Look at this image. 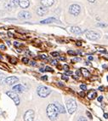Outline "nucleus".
<instances>
[{
	"label": "nucleus",
	"instance_id": "obj_50",
	"mask_svg": "<svg viewBox=\"0 0 108 121\" xmlns=\"http://www.w3.org/2000/svg\"><path fill=\"white\" fill-rule=\"evenodd\" d=\"M0 58H1V56H0Z\"/></svg>",
	"mask_w": 108,
	"mask_h": 121
},
{
	"label": "nucleus",
	"instance_id": "obj_44",
	"mask_svg": "<svg viewBox=\"0 0 108 121\" xmlns=\"http://www.w3.org/2000/svg\"><path fill=\"white\" fill-rule=\"evenodd\" d=\"M98 26H105L106 25L105 24H98Z\"/></svg>",
	"mask_w": 108,
	"mask_h": 121
},
{
	"label": "nucleus",
	"instance_id": "obj_33",
	"mask_svg": "<svg viewBox=\"0 0 108 121\" xmlns=\"http://www.w3.org/2000/svg\"><path fill=\"white\" fill-rule=\"evenodd\" d=\"M42 79H43V80H47L48 79V77H47V76H43V78H42Z\"/></svg>",
	"mask_w": 108,
	"mask_h": 121
},
{
	"label": "nucleus",
	"instance_id": "obj_5",
	"mask_svg": "<svg viewBox=\"0 0 108 121\" xmlns=\"http://www.w3.org/2000/svg\"><path fill=\"white\" fill-rule=\"evenodd\" d=\"M80 10H81V9H80V6L78 4H72L70 6V9H69L70 13H71V15H75V16L79 15Z\"/></svg>",
	"mask_w": 108,
	"mask_h": 121
},
{
	"label": "nucleus",
	"instance_id": "obj_32",
	"mask_svg": "<svg viewBox=\"0 0 108 121\" xmlns=\"http://www.w3.org/2000/svg\"><path fill=\"white\" fill-rule=\"evenodd\" d=\"M102 99H103V96H100V97H98V102H101Z\"/></svg>",
	"mask_w": 108,
	"mask_h": 121
},
{
	"label": "nucleus",
	"instance_id": "obj_11",
	"mask_svg": "<svg viewBox=\"0 0 108 121\" xmlns=\"http://www.w3.org/2000/svg\"><path fill=\"white\" fill-rule=\"evenodd\" d=\"M29 4H30L29 0H19V5L22 9H26L29 6Z\"/></svg>",
	"mask_w": 108,
	"mask_h": 121
},
{
	"label": "nucleus",
	"instance_id": "obj_25",
	"mask_svg": "<svg viewBox=\"0 0 108 121\" xmlns=\"http://www.w3.org/2000/svg\"><path fill=\"white\" fill-rule=\"evenodd\" d=\"M78 121H87V119H85L84 117H80L79 119H78Z\"/></svg>",
	"mask_w": 108,
	"mask_h": 121
},
{
	"label": "nucleus",
	"instance_id": "obj_8",
	"mask_svg": "<svg viewBox=\"0 0 108 121\" xmlns=\"http://www.w3.org/2000/svg\"><path fill=\"white\" fill-rule=\"evenodd\" d=\"M18 81H19L18 78L14 77V76L9 77V78H7L6 79H5V83H6L7 84H9V85H13V84H15V83H17Z\"/></svg>",
	"mask_w": 108,
	"mask_h": 121
},
{
	"label": "nucleus",
	"instance_id": "obj_12",
	"mask_svg": "<svg viewBox=\"0 0 108 121\" xmlns=\"http://www.w3.org/2000/svg\"><path fill=\"white\" fill-rule=\"evenodd\" d=\"M13 91L14 92H16V93H22L24 91V87L21 84H17L13 87Z\"/></svg>",
	"mask_w": 108,
	"mask_h": 121
},
{
	"label": "nucleus",
	"instance_id": "obj_26",
	"mask_svg": "<svg viewBox=\"0 0 108 121\" xmlns=\"http://www.w3.org/2000/svg\"><path fill=\"white\" fill-rule=\"evenodd\" d=\"M22 61H23L24 63H28L29 60L27 58H23V59H22Z\"/></svg>",
	"mask_w": 108,
	"mask_h": 121
},
{
	"label": "nucleus",
	"instance_id": "obj_23",
	"mask_svg": "<svg viewBox=\"0 0 108 121\" xmlns=\"http://www.w3.org/2000/svg\"><path fill=\"white\" fill-rule=\"evenodd\" d=\"M69 55H71V56H75L76 53L74 51H72V50H68V52H67Z\"/></svg>",
	"mask_w": 108,
	"mask_h": 121
},
{
	"label": "nucleus",
	"instance_id": "obj_21",
	"mask_svg": "<svg viewBox=\"0 0 108 121\" xmlns=\"http://www.w3.org/2000/svg\"><path fill=\"white\" fill-rule=\"evenodd\" d=\"M80 88H81V90H83V91H86L87 90V85L86 84H81V85H80Z\"/></svg>",
	"mask_w": 108,
	"mask_h": 121
},
{
	"label": "nucleus",
	"instance_id": "obj_31",
	"mask_svg": "<svg viewBox=\"0 0 108 121\" xmlns=\"http://www.w3.org/2000/svg\"><path fill=\"white\" fill-rule=\"evenodd\" d=\"M52 64H53V65H56V64H57V61H56V60H52Z\"/></svg>",
	"mask_w": 108,
	"mask_h": 121
},
{
	"label": "nucleus",
	"instance_id": "obj_39",
	"mask_svg": "<svg viewBox=\"0 0 108 121\" xmlns=\"http://www.w3.org/2000/svg\"><path fill=\"white\" fill-rule=\"evenodd\" d=\"M31 65H33V66H35V65H36V63H35V61H31Z\"/></svg>",
	"mask_w": 108,
	"mask_h": 121
},
{
	"label": "nucleus",
	"instance_id": "obj_20",
	"mask_svg": "<svg viewBox=\"0 0 108 121\" xmlns=\"http://www.w3.org/2000/svg\"><path fill=\"white\" fill-rule=\"evenodd\" d=\"M5 81V78H4V75L3 73H0V84H4V82Z\"/></svg>",
	"mask_w": 108,
	"mask_h": 121
},
{
	"label": "nucleus",
	"instance_id": "obj_48",
	"mask_svg": "<svg viewBox=\"0 0 108 121\" xmlns=\"http://www.w3.org/2000/svg\"><path fill=\"white\" fill-rule=\"evenodd\" d=\"M107 80H108V76H107Z\"/></svg>",
	"mask_w": 108,
	"mask_h": 121
},
{
	"label": "nucleus",
	"instance_id": "obj_46",
	"mask_svg": "<svg viewBox=\"0 0 108 121\" xmlns=\"http://www.w3.org/2000/svg\"><path fill=\"white\" fill-rule=\"evenodd\" d=\"M60 59H61V60H66V59L64 58V57H61V58H60Z\"/></svg>",
	"mask_w": 108,
	"mask_h": 121
},
{
	"label": "nucleus",
	"instance_id": "obj_19",
	"mask_svg": "<svg viewBox=\"0 0 108 121\" xmlns=\"http://www.w3.org/2000/svg\"><path fill=\"white\" fill-rule=\"evenodd\" d=\"M81 72H82V73L83 74V76H85V77H89V75H90V73L87 69H85V68H82Z\"/></svg>",
	"mask_w": 108,
	"mask_h": 121
},
{
	"label": "nucleus",
	"instance_id": "obj_24",
	"mask_svg": "<svg viewBox=\"0 0 108 121\" xmlns=\"http://www.w3.org/2000/svg\"><path fill=\"white\" fill-rule=\"evenodd\" d=\"M45 71H48V72H53V69H52L51 67H46Z\"/></svg>",
	"mask_w": 108,
	"mask_h": 121
},
{
	"label": "nucleus",
	"instance_id": "obj_13",
	"mask_svg": "<svg viewBox=\"0 0 108 121\" xmlns=\"http://www.w3.org/2000/svg\"><path fill=\"white\" fill-rule=\"evenodd\" d=\"M41 4L43 7H50L54 4V0H41Z\"/></svg>",
	"mask_w": 108,
	"mask_h": 121
},
{
	"label": "nucleus",
	"instance_id": "obj_14",
	"mask_svg": "<svg viewBox=\"0 0 108 121\" xmlns=\"http://www.w3.org/2000/svg\"><path fill=\"white\" fill-rule=\"evenodd\" d=\"M70 32L72 33H75V34H80V33H82V30H81L79 27H78V26H71V27L70 28Z\"/></svg>",
	"mask_w": 108,
	"mask_h": 121
},
{
	"label": "nucleus",
	"instance_id": "obj_1",
	"mask_svg": "<svg viewBox=\"0 0 108 121\" xmlns=\"http://www.w3.org/2000/svg\"><path fill=\"white\" fill-rule=\"evenodd\" d=\"M59 111L54 104H50L47 108V115L50 120L54 121L58 118Z\"/></svg>",
	"mask_w": 108,
	"mask_h": 121
},
{
	"label": "nucleus",
	"instance_id": "obj_34",
	"mask_svg": "<svg viewBox=\"0 0 108 121\" xmlns=\"http://www.w3.org/2000/svg\"><path fill=\"white\" fill-rule=\"evenodd\" d=\"M40 57H41V58H43V59H45L47 56H46L45 55H41V56H40Z\"/></svg>",
	"mask_w": 108,
	"mask_h": 121
},
{
	"label": "nucleus",
	"instance_id": "obj_18",
	"mask_svg": "<svg viewBox=\"0 0 108 121\" xmlns=\"http://www.w3.org/2000/svg\"><path fill=\"white\" fill-rule=\"evenodd\" d=\"M17 5H19V0H11L9 3V7H16Z\"/></svg>",
	"mask_w": 108,
	"mask_h": 121
},
{
	"label": "nucleus",
	"instance_id": "obj_2",
	"mask_svg": "<svg viewBox=\"0 0 108 121\" xmlns=\"http://www.w3.org/2000/svg\"><path fill=\"white\" fill-rule=\"evenodd\" d=\"M37 94H38L39 96H40V97H43V98L47 97L48 95L51 93V91L46 86H39L38 88H37Z\"/></svg>",
	"mask_w": 108,
	"mask_h": 121
},
{
	"label": "nucleus",
	"instance_id": "obj_41",
	"mask_svg": "<svg viewBox=\"0 0 108 121\" xmlns=\"http://www.w3.org/2000/svg\"><path fill=\"white\" fill-rule=\"evenodd\" d=\"M103 89H104V87H103V86H100V87L99 88V90H100V91H103Z\"/></svg>",
	"mask_w": 108,
	"mask_h": 121
},
{
	"label": "nucleus",
	"instance_id": "obj_29",
	"mask_svg": "<svg viewBox=\"0 0 108 121\" xmlns=\"http://www.w3.org/2000/svg\"><path fill=\"white\" fill-rule=\"evenodd\" d=\"M86 114H87V116L89 117V119H92V115H91V113L89 112H86Z\"/></svg>",
	"mask_w": 108,
	"mask_h": 121
},
{
	"label": "nucleus",
	"instance_id": "obj_9",
	"mask_svg": "<svg viewBox=\"0 0 108 121\" xmlns=\"http://www.w3.org/2000/svg\"><path fill=\"white\" fill-rule=\"evenodd\" d=\"M48 13V9L46 7H39L38 9H37V14L39 16H43V15H46Z\"/></svg>",
	"mask_w": 108,
	"mask_h": 121
},
{
	"label": "nucleus",
	"instance_id": "obj_4",
	"mask_svg": "<svg viewBox=\"0 0 108 121\" xmlns=\"http://www.w3.org/2000/svg\"><path fill=\"white\" fill-rule=\"evenodd\" d=\"M86 37L87 39H90V40H96L100 37V35L99 33L95 32V31H88L86 33Z\"/></svg>",
	"mask_w": 108,
	"mask_h": 121
},
{
	"label": "nucleus",
	"instance_id": "obj_42",
	"mask_svg": "<svg viewBox=\"0 0 108 121\" xmlns=\"http://www.w3.org/2000/svg\"><path fill=\"white\" fill-rule=\"evenodd\" d=\"M88 1H89V3H95V0H88Z\"/></svg>",
	"mask_w": 108,
	"mask_h": 121
},
{
	"label": "nucleus",
	"instance_id": "obj_22",
	"mask_svg": "<svg viewBox=\"0 0 108 121\" xmlns=\"http://www.w3.org/2000/svg\"><path fill=\"white\" fill-rule=\"evenodd\" d=\"M51 55L54 56V57H58V56H60V54H59L58 52H52Z\"/></svg>",
	"mask_w": 108,
	"mask_h": 121
},
{
	"label": "nucleus",
	"instance_id": "obj_37",
	"mask_svg": "<svg viewBox=\"0 0 108 121\" xmlns=\"http://www.w3.org/2000/svg\"><path fill=\"white\" fill-rule=\"evenodd\" d=\"M0 48H1L2 50H5V49H6V47H5L4 45H1V46H0Z\"/></svg>",
	"mask_w": 108,
	"mask_h": 121
},
{
	"label": "nucleus",
	"instance_id": "obj_3",
	"mask_svg": "<svg viewBox=\"0 0 108 121\" xmlns=\"http://www.w3.org/2000/svg\"><path fill=\"white\" fill-rule=\"evenodd\" d=\"M66 108L70 114L73 113L77 110V103L73 99H68L66 101Z\"/></svg>",
	"mask_w": 108,
	"mask_h": 121
},
{
	"label": "nucleus",
	"instance_id": "obj_15",
	"mask_svg": "<svg viewBox=\"0 0 108 121\" xmlns=\"http://www.w3.org/2000/svg\"><path fill=\"white\" fill-rule=\"evenodd\" d=\"M55 106H56L57 109H58L59 111V113H65L66 112V110H65V108H64V107L61 105V104L58 103V102H56V103L54 104Z\"/></svg>",
	"mask_w": 108,
	"mask_h": 121
},
{
	"label": "nucleus",
	"instance_id": "obj_49",
	"mask_svg": "<svg viewBox=\"0 0 108 121\" xmlns=\"http://www.w3.org/2000/svg\"><path fill=\"white\" fill-rule=\"evenodd\" d=\"M107 39H108V35H107Z\"/></svg>",
	"mask_w": 108,
	"mask_h": 121
},
{
	"label": "nucleus",
	"instance_id": "obj_43",
	"mask_svg": "<svg viewBox=\"0 0 108 121\" xmlns=\"http://www.w3.org/2000/svg\"><path fill=\"white\" fill-rule=\"evenodd\" d=\"M66 74H68V75H71V74H72V73H71V72H67Z\"/></svg>",
	"mask_w": 108,
	"mask_h": 121
},
{
	"label": "nucleus",
	"instance_id": "obj_28",
	"mask_svg": "<svg viewBox=\"0 0 108 121\" xmlns=\"http://www.w3.org/2000/svg\"><path fill=\"white\" fill-rule=\"evenodd\" d=\"M63 68H64V70H65V71H68V69H69V67H68L67 65H64V66H63Z\"/></svg>",
	"mask_w": 108,
	"mask_h": 121
},
{
	"label": "nucleus",
	"instance_id": "obj_35",
	"mask_svg": "<svg viewBox=\"0 0 108 121\" xmlns=\"http://www.w3.org/2000/svg\"><path fill=\"white\" fill-rule=\"evenodd\" d=\"M79 95H81V96H83H83L85 95V94H84V92H81V93H79Z\"/></svg>",
	"mask_w": 108,
	"mask_h": 121
},
{
	"label": "nucleus",
	"instance_id": "obj_38",
	"mask_svg": "<svg viewBox=\"0 0 108 121\" xmlns=\"http://www.w3.org/2000/svg\"><path fill=\"white\" fill-rule=\"evenodd\" d=\"M104 117H105L106 119H108V113H104Z\"/></svg>",
	"mask_w": 108,
	"mask_h": 121
},
{
	"label": "nucleus",
	"instance_id": "obj_27",
	"mask_svg": "<svg viewBox=\"0 0 108 121\" xmlns=\"http://www.w3.org/2000/svg\"><path fill=\"white\" fill-rule=\"evenodd\" d=\"M61 78H62V79H64V80H66V81H67V80H68V78L66 77V75H62V76H61Z\"/></svg>",
	"mask_w": 108,
	"mask_h": 121
},
{
	"label": "nucleus",
	"instance_id": "obj_47",
	"mask_svg": "<svg viewBox=\"0 0 108 121\" xmlns=\"http://www.w3.org/2000/svg\"><path fill=\"white\" fill-rule=\"evenodd\" d=\"M77 44H78V46H80V45H81V43H80V42H78V43H77Z\"/></svg>",
	"mask_w": 108,
	"mask_h": 121
},
{
	"label": "nucleus",
	"instance_id": "obj_10",
	"mask_svg": "<svg viewBox=\"0 0 108 121\" xmlns=\"http://www.w3.org/2000/svg\"><path fill=\"white\" fill-rule=\"evenodd\" d=\"M19 18L21 19H29L31 18V14L27 11H21L19 13Z\"/></svg>",
	"mask_w": 108,
	"mask_h": 121
},
{
	"label": "nucleus",
	"instance_id": "obj_16",
	"mask_svg": "<svg viewBox=\"0 0 108 121\" xmlns=\"http://www.w3.org/2000/svg\"><path fill=\"white\" fill-rule=\"evenodd\" d=\"M88 96H89V99H90V100L95 99V98L97 96V92L95 91H90V92L88 94Z\"/></svg>",
	"mask_w": 108,
	"mask_h": 121
},
{
	"label": "nucleus",
	"instance_id": "obj_45",
	"mask_svg": "<svg viewBox=\"0 0 108 121\" xmlns=\"http://www.w3.org/2000/svg\"><path fill=\"white\" fill-rule=\"evenodd\" d=\"M89 60H93V57H92V56H89Z\"/></svg>",
	"mask_w": 108,
	"mask_h": 121
},
{
	"label": "nucleus",
	"instance_id": "obj_7",
	"mask_svg": "<svg viewBox=\"0 0 108 121\" xmlns=\"http://www.w3.org/2000/svg\"><path fill=\"white\" fill-rule=\"evenodd\" d=\"M34 119V111L28 110L26 111L24 115V120L25 121H33Z\"/></svg>",
	"mask_w": 108,
	"mask_h": 121
},
{
	"label": "nucleus",
	"instance_id": "obj_6",
	"mask_svg": "<svg viewBox=\"0 0 108 121\" xmlns=\"http://www.w3.org/2000/svg\"><path fill=\"white\" fill-rule=\"evenodd\" d=\"M7 95H9L11 99H13V101L15 102V105H19L20 104V98L14 91H7L6 92Z\"/></svg>",
	"mask_w": 108,
	"mask_h": 121
},
{
	"label": "nucleus",
	"instance_id": "obj_17",
	"mask_svg": "<svg viewBox=\"0 0 108 121\" xmlns=\"http://www.w3.org/2000/svg\"><path fill=\"white\" fill-rule=\"evenodd\" d=\"M55 21H56V20L54 19V18H48V19L42 21L40 23H41V24H49V23H51V22H55Z\"/></svg>",
	"mask_w": 108,
	"mask_h": 121
},
{
	"label": "nucleus",
	"instance_id": "obj_30",
	"mask_svg": "<svg viewBox=\"0 0 108 121\" xmlns=\"http://www.w3.org/2000/svg\"><path fill=\"white\" fill-rule=\"evenodd\" d=\"M80 60H81V59L80 58H75V59L72 60V61H80Z\"/></svg>",
	"mask_w": 108,
	"mask_h": 121
},
{
	"label": "nucleus",
	"instance_id": "obj_36",
	"mask_svg": "<svg viewBox=\"0 0 108 121\" xmlns=\"http://www.w3.org/2000/svg\"><path fill=\"white\" fill-rule=\"evenodd\" d=\"M76 74H78V76H79V75H80V74H81V72H80V71H79V70H78V71L76 72Z\"/></svg>",
	"mask_w": 108,
	"mask_h": 121
},
{
	"label": "nucleus",
	"instance_id": "obj_40",
	"mask_svg": "<svg viewBox=\"0 0 108 121\" xmlns=\"http://www.w3.org/2000/svg\"><path fill=\"white\" fill-rule=\"evenodd\" d=\"M14 44H15V46H19L20 45V43H18L17 42H15V43H14Z\"/></svg>",
	"mask_w": 108,
	"mask_h": 121
}]
</instances>
